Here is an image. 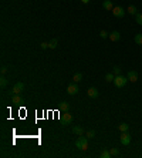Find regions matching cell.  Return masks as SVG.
<instances>
[{
	"label": "cell",
	"mask_w": 142,
	"mask_h": 158,
	"mask_svg": "<svg viewBox=\"0 0 142 158\" xmlns=\"http://www.w3.org/2000/svg\"><path fill=\"white\" fill-rule=\"evenodd\" d=\"M75 147L81 151H87L88 150V138L87 137H78L77 141H75Z\"/></svg>",
	"instance_id": "cell-1"
},
{
	"label": "cell",
	"mask_w": 142,
	"mask_h": 158,
	"mask_svg": "<svg viewBox=\"0 0 142 158\" xmlns=\"http://www.w3.org/2000/svg\"><path fill=\"white\" fill-rule=\"evenodd\" d=\"M129 80L128 77H124V76H115V80H114V84H115V87H118V88H122V87H125V84L128 83Z\"/></svg>",
	"instance_id": "cell-2"
},
{
	"label": "cell",
	"mask_w": 142,
	"mask_h": 158,
	"mask_svg": "<svg viewBox=\"0 0 142 158\" xmlns=\"http://www.w3.org/2000/svg\"><path fill=\"white\" fill-rule=\"evenodd\" d=\"M112 14H114L115 17H118V19H122V17L125 16V10H124L121 6H115V7L112 9Z\"/></svg>",
	"instance_id": "cell-3"
},
{
	"label": "cell",
	"mask_w": 142,
	"mask_h": 158,
	"mask_svg": "<svg viewBox=\"0 0 142 158\" xmlns=\"http://www.w3.org/2000/svg\"><path fill=\"white\" fill-rule=\"evenodd\" d=\"M121 144L122 145H129L131 144V135L128 134V131H125V132H121Z\"/></svg>",
	"instance_id": "cell-4"
},
{
	"label": "cell",
	"mask_w": 142,
	"mask_h": 158,
	"mask_svg": "<svg viewBox=\"0 0 142 158\" xmlns=\"http://www.w3.org/2000/svg\"><path fill=\"white\" fill-rule=\"evenodd\" d=\"M87 94H88L90 98H97V97L100 95V91H98L97 87H90V88L87 90Z\"/></svg>",
	"instance_id": "cell-5"
},
{
	"label": "cell",
	"mask_w": 142,
	"mask_h": 158,
	"mask_svg": "<svg viewBox=\"0 0 142 158\" xmlns=\"http://www.w3.org/2000/svg\"><path fill=\"white\" fill-rule=\"evenodd\" d=\"M23 90H24V84H23L21 81L16 83V84L13 85V88H11V91H13L14 94H20V93H21Z\"/></svg>",
	"instance_id": "cell-6"
},
{
	"label": "cell",
	"mask_w": 142,
	"mask_h": 158,
	"mask_svg": "<svg viewBox=\"0 0 142 158\" xmlns=\"http://www.w3.org/2000/svg\"><path fill=\"white\" fill-rule=\"evenodd\" d=\"M78 91H80V90H78V85H77V83H72V84H70V85L67 87V93H68L70 95H75Z\"/></svg>",
	"instance_id": "cell-7"
},
{
	"label": "cell",
	"mask_w": 142,
	"mask_h": 158,
	"mask_svg": "<svg viewBox=\"0 0 142 158\" xmlns=\"http://www.w3.org/2000/svg\"><path fill=\"white\" fill-rule=\"evenodd\" d=\"M11 103L16 104V106H21V104L24 103V100H23V97H21L20 94H14V95L11 97Z\"/></svg>",
	"instance_id": "cell-8"
},
{
	"label": "cell",
	"mask_w": 142,
	"mask_h": 158,
	"mask_svg": "<svg viewBox=\"0 0 142 158\" xmlns=\"http://www.w3.org/2000/svg\"><path fill=\"white\" fill-rule=\"evenodd\" d=\"M61 121H63L64 124H67V125H68V124H71V122H72V116H71L68 111H66V113L61 116Z\"/></svg>",
	"instance_id": "cell-9"
},
{
	"label": "cell",
	"mask_w": 142,
	"mask_h": 158,
	"mask_svg": "<svg viewBox=\"0 0 142 158\" xmlns=\"http://www.w3.org/2000/svg\"><path fill=\"white\" fill-rule=\"evenodd\" d=\"M127 77H128V80H129V81L135 83V81H138V73H137L135 70H131V71H128Z\"/></svg>",
	"instance_id": "cell-10"
},
{
	"label": "cell",
	"mask_w": 142,
	"mask_h": 158,
	"mask_svg": "<svg viewBox=\"0 0 142 158\" xmlns=\"http://www.w3.org/2000/svg\"><path fill=\"white\" fill-rule=\"evenodd\" d=\"M108 37H109L111 41H118V40L121 39V33H119V32H111Z\"/></svg>",
	"instance_id": "cell-11"
},
{
	"label": "cell",
	"mask_w": 142,
	"mask_h": 158,
	"mask_svg": "<svg viewBox=\"0 0 142 158\" xmlns=\"http://www.w3.org/2000/svg\"><path fill=\"white\" fill-rule=\"evenodd\" d=\"M72 132L77 134V135H82L85 131H84V128H82L81 125H74V127H72Z\"/></svg>",
	"instance_id": "cell-12"
},
{
	"label": "cell",
	"mask_w": 142,
	"mask_h": 158,
	"mask_svg": "<svg viewBox=\"0 0 142 158\" xmlns=\"http://www.w3.org/2000/svg\"><path fill=\"white\" fill-rule=\"evenodd\" d=\"M102 7H104L105 10H109V11H112V9H114L115 6L112 4V1H111V0H105V1L102 3Z\"/></svg>",
	"instance_id": "cell-13"
},
{
	"label": "cell",
	"mask_w": 142,
	"mask_h": 158,
	"mask_svg": "<svg viewBox=\"0 0 142 158\" xmlns=\"http://www.w3.org/2000/svg\"><path fill=\"white\" fill-rule=\"evenodd\" d=\"M60 110H61L63 113L68 111V110H70V106H68V103H64V101H63V103L60 104Z\"/></svg>",
	"instance_id": "cell-14"
},
{
	"label": "cell",
	"mask_w": 142,
	"mask_h": 158,
	"mask_svg": "<svg viewBox=\"0 0 142 158\" xmlns=\"http://www.w3.org/2000/svg\"><path fill=\"white\" fill-rule=\"evenodd\" d=\"M118 128H119V131H121V132H125V131H128L129 125H128L127 122H122V124H119V125H118Z\"/></svg>",
	"instance_id": "cell-15"
},
{
	"label": "cell",
	"mask_w": 142,
	"mask_h": 158,
	"mask_svg": "<svg viewBox=\"0 0 142 158\" xmlns=\"http://www.w3.org/2000/svg\"><path fill=\"white\" fill-rule=\"evenodd\" d=\"M81 80H82V74H81V73H75V74L72 76V81H74V83H80Z\"/></svg>",
	"instance_id": "cell-16"
},
{
	"label": "cell",
	"mask_w": 142,
	"mask_h": 158,
	"mask_svg": "<svg viewBox=\"0 0 142 158\" xmlns=\"http://www.w3.org/2000/svg\"><path fill=\"white\" fill-rule=\"evenodd\" d=\"M57 44H58V41H57V39H53L50 40V43H48V48H57Z\"/></svg>",
	"instance_id": "cell-17"
},
{
	"label": "cell",
	"mask_w": 142,
	"mask_h": 158,
	"mask_svg": "<svg viewBox=\"0 0 142 158\" xmlns=\"http://www.w3.org/2000/svg\"><path fill=\"white\" fill-rule=\"evenodd\" d=\"M128 13L132 14V16H137V14H138V10H137L135 6H129V7H128Z\"/></svg>",
	"instance_id": "cell-18"
},
{
	"label": "cell",
	"mask_w": 142,
	"mask_h": 158,
	"mask_svg": "<svg viewBox=\"0 0 142 158\" xmlns=\"http://www.w3.org/2000/svg\"><path fill=\"white\" fill-rule=\"evenodd\" d=\"M114 80H115V74H114V73H108V74L105 76V81H107V83H111V81L114 83Z\"/></svg>",
	"instance_id": "cell-19"
},
{
	"label": "cell",
	"mask_w": 142,
	"mask_h": 158,
	"mask_svg": "<svg viewBox=\"0 0 142 158\" xmlns=\"http://www.w3.org/2000/svg\"><path fill=\"white\" fill-rule=\"evenodd\" d=\"M134 41H135L137 44H139V46H142V34H141V33H138V34H135V37H134Z\"/></svg>",
	"instance_id": "cell-20"
},
{
	"label": "cell",
	"mask_w": 142,
	"mask_h": 158,
	"mask_svg": "<svg viewBox=\"0 0 142 158\" xmlns=\"http://www.w3.org/2000/svg\"><path fill=\"white\" fill-rule=\"evenodd\" d=\"M100 157L101 158H111L112 155H111V153L109 151H107V150H104V151H101V154H100Z\"/></svg>",
	"instance_id": "cell-21"
},
{
	"label": "cell",
	"mask_w": 142,
	"mask_h": 158,
	"mask_svg": "<svg viewBox=\"0 0 142 158\" xmlns=\"http://www.w3.org/2000/svg\"><path fill=\"white\" fill-rule=\"evenodd\" d=\"M0 85H1V88H4V87L7 85V79H6L4 76L0 77Z\"/></svg>",
	"instance_id": "cell-22"
},
{
	"label": "cell",
	"mask_w": 142,
	"mask_h": 158,
	"mask_svg": "<svg viewBox=\"0 0 142 158\" xmlns=\"http://www.w3.org/2000/svg\"><path fill=\"white\" fill-rule=\"evenodd\" d=\"M109 153H111V155H112V157H118V155H119L118 148H111V150H109Z\"/></svg>",
	"instance_id": "cell-23"
},
{
	"label": "cell",
	"mask_w": 142,
	"mask_h": 158,
	"mask_svg": "<svg viewBox=\"0 0 142 158\" xmlns=\"http://www.w3.org/2000/svg\"><path fill=\"white\" fill-rule=\"evenodd\" d=\"M135 20H137V23H138L139 26H142V13H138V14L135 16Z\"/></svg>",
	"instance_id": "cell-24"
},
{
	"label": "cell",
	"mask_w": 142,
	"mask_h": 158,
	"mask_svg": "<svg viewBox=\"0 0 142 158\" xmlns=\"http://www.w3.org/2000/svg\"><path fill=\"white\" fill-rule=\"evenodd\" d=\"M87 137H88V138H94V137H95V131H94V130H88V131H87Z\"/></svg>",
	"instance_id": "cell-25"
},
{
	"label": "cell",
	"mask_w": 142,
	"mask_h": 158,
	"mask_svg": "<svg viewBox=\"0 0 142 158\" xmlns=\"http://www.w3.org/2000/svg\"><path fill=\"white\" fill-rule=\"evenodd\" d=\"M112 71H114V74H115V76H119V74H121V69H119L118 66H115V67L112 69Z\"/></svg>",
	"instance_id": "cell-26"
},
{
	"label": "cell",
	"mask_w": 142,
	"mask_h": 158,
	"mask_svg": "<svg viewBox=\"0 0 142 158\" xmlns=\"http://www.w3.org/2000/svg\"><path fill=\"white\" fill-rule=\"evenodd\" d=\"M100 36H101V39H107V37L109 36V33H107L105 30H101V32H100Z\"/></svg>",
	"instance_id": "cell-27"
},
{
	"label": "cell",
	"mask_w": 142,
	"mask_h": 158,
	"mask_svg": "<svg viewBox=\"0 0 142 158\" xmlns=\"http://www.w3.org/2000/svg\"><path fill=\"white\" fill-rule=\"evenodd\" d=\"M41 48H43V50L48 48V43H41Z\"/></svg>",
	"instance_id": "cell-28"
},
{
	"label": "cell",
	"mask_w": 142,
	"mask_h": 158,
	"mask_svg": "<svg viewBox=\"0 0 142 158\" xmlns=\"http://www.w3.org/2000/svg\"><path fill=\"white\" fill-rule=\"evenodd\" d=\"M0 71H1V74H6V73H7V67H6V66H3Z\"/></svg>",
	"instance_id": "cell-29"
},
{
	"label": "cell",
	"mask_w": 142,
	"mask_h": 158,
	"mask_svg": "<svg viewBox=\"0 0 142 158\" xmlns=\"http://www.w3.org/2000/svg\"><path fill=\"white\" fill-rule=\"evenodd\" d=\"M81 1H82L84 4H88V3H90V0H81Z\"/></svg>",
	"instance_id": "cell-30"
}]
</instances>
